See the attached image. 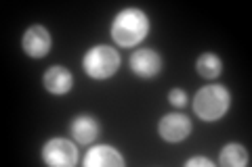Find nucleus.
Wrapping results in <instances>:
<instances>
[{
    "mask_svg": "<svg viewBox=\"0 0 252 167\" xmlns=\"http://www.w3.org/2000/svg\"><path fill=\"white\" fill-rule=\"evenodd\" d=\"M109 34H112V40L120 48H135V46H139L149 34V19L145 11L137 9V6L122 9L114 17L112 25H109Z\"/></svg>",
    "mask_w": 252,
    "mask_h": 167,
    "instance_id": "f257e3e1",
    "label": "nucleus"
},
{
    "mask_svg": "<svg viewBox=\"0 0 252 167\" xmlns=\"http://www.w3.org/2000/svg\"><path fill=\"white\" fill-rule=\"evenodd\" d=\"M229 109H231V92L220 84L204 86L193 96V113L206 123L223 119Z\"/></svg>",
    "mask_w": 252,
    "mask_h": 167,
    "instance_id": "f03ea898",
    "label": "nucleus"
},
{
    "mask_svg": "<svg viewBox=\"0 0 252 167\" xmlns=\"http://www.w3.org/2000/svg\"><path fill=\"white\" fill-rule=\"evenodd\" d=\"M120 63H122L120 52L107 44L93 46L82 57L84 73L91 79H97V82H103V79H109L112 75H116L118 69H120Z\"/></svg>",
    "mask_w": 252,
    "mask_h": 167,
    "instance_id": "7ed1b4c3",
    "label": "nucleus"
},
{
    "mask_svg": "<svg viewBox=\"0 0 252 167\" xmlns=\"http://www.w3.org/2000/svg\"><path fill=\"white\" fill-rule=\"evenodd\" d=\"M42 161L53 167H72L78 163V148L67 138H51L42 146Z\"/></svg>",
    "mask_w": 252,
    "mask_h": 167,
    "instance_id": "20e7f679",
    "label": "nucleus"
},
{
    "mask_svg": "<svg viewBox=\"0 0 252 167\" xmlns=\"http://www.w3.org/2000/svg\"><path fill=\"white\" fill-rule=\"evenodd\" d=\"M162 57L160 52L154 48H139L130 54L128 67L132 69V73L141 79H152L162 71Z\"/></svg>",
    "mask_w": 252,
    "mask_h": 167,
    "instance_id": "39448f33",
    "label": "nucleus"
},
{
    "mask_svg": "<svg viewBox=\"0 0 252 167\" xmlns=\"http://www.w3.org/2000/svg\"><path fill=\"white\" fill-rule=\"evenodd\" d=\"M53 38L49 34V29L44 25H32L26 29V34L21 38V48L23 52L32 59H42L51 52Z\"/></svg>",
    "mask_w": 252,
    "mask_h": 167,
    "instance_id": "423d86ee",
    "label": "nucleus"
},
{
    "mask_svg": "<svg viewBox=\"0 0 252 167\" xmlns=\"http://www.w3.org/2000/svg\"><path fill=\"white\" fill-rule=\"evenodd\" d=\"M158 134L166 142H183L191 134V119L183 113H168L158 121Z\"/></svg>",
    "mask_w": 252,
    "mask_h": 167,
    "instance_id": "0eeeda50",
    "label": "nucleus"
},
{
    "mask_svg": "<svg viewBox=\"0 0 252 167\" xmlns=\"http://www.w3.org/2000/svg\"><path fill=\"white\" fill-rule=\"evenodd\" d=\"M42 86L46 88V92L55 94V96H63L74 88V75L67 67L53 65L42 73Z\"/></svg>",
    "mask_w": 252,
    "mask_h": 167,
    "instance_id": "6e6552de",
    "label": "nucleus"
},
{
    "mask_svg": "<svg viewBox=\"0 0 252 167\" xmlns=\"http://www.w3.org/2000/svg\"><path fill=\"white\" fill-rule=\"evenodd\" d=\"M84 167H122L124 157L120 150L109 144H97L93 146L84 157Z\"/></svg>",
    "mask_w": 252,
    "mask_h": 167,
    "instance_id": "1a4fd4ad",
    "label": "nucleus"
},
{
    "mask_svg": "<svg viewBox=\"0 0 252 167\" xmlns=\"http://www.w3.org/2000/svg\"><path fill=\"white\" fill-rule=\"evenodd\" d=\"M69 132H72L78 144H93L99 138L101 125L93 115H78L72 121V125H69Z\"/></svg>",
    "mask_w": 252,
    "mask_h": 167,
    "instance_id": "9d476101",
    "label": "nucleus"
},
{
    "mask_svg": "<svg viewBox=\"0 0 252 167\" xmlns=\"http://www.w3.org/2000/svg\"><path fill=\"white\" fill-rule=\"evenodd\" d=\"M250 163V155L246 146L238 144V142H229L220 148L219 165L220 167H246Z\"/></svg>",
    "mask_w": 252,
    "mask_h": 167,
    "instance_id": "9b49d317",
    "label": "nucleus"
},
{
    "mask_svg": "<svg viewBox=\"0 0 252 167\" xmlns=\"http://www.w3.org/2000/svg\"><path fill=\"white\" fill-rule=\"evenodd\" d=\"M195 71L204 79H217L223 73V61L215 52H202L195 61Z\"/></svg>",
    "mask_w": 252,
    "mask_h": 167,
    "instance_id": "f8f14e48",
    "label": "nucleus"
},
{
    "mask_svg": "<svg viewBox=\"0 0 252 167\" xmlns=\"http://www.w3.org/2000/svg\"><path fill=\"white\" fill-rule=\"evenodd\" d=\"M187 92L185 90H181V88H172L170 92H168V102L172 107H177V109H183L185 105H187Z\"/></svg>",
    "mask_w": 252,
    "mask_h": 167,
    "instance_id": "ddd939ff",
    "label": "nucleus"
},
{
    "mask_svg": "<svg viewBox=\"0 0 252 167\" xmlns=\"http://www.w3.org/2000/svg\"><path fill=\"white\" fill-rule=\"evenodd\" d=\"M215 163H212V159L208 157H191L185 161V167H212Z\"/></svg>",
    "mask_w": 252,
    "mask_h": 167,
    "instance_id": "4468645a",
    "label": "nucleus"
}]
</instances>
